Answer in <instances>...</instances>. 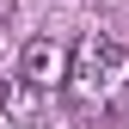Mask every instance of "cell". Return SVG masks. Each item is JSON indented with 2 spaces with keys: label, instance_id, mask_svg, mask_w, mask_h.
<instances>
[{
  "label": "cell",
  "instance_id": "277c9868",
  "mask_svg": "<svg viewBox=\"0 0 129 129\" xmlns=\"http://www.w3.org/2000/svg\"><path fill=\"white\" fill-rule=\"evenodd\" d=\"M12 12H19V0H0V25H6V19H12Z\"/></svg>",
  "mask_w": 129,
  "mask_h": 129
},
{
  "label": "cell",
  "instance_id": "5b68a950",
  "mask_svg": "<svg viewBox=\"0 0 129 129\" xmlns=\"http://www.w3.org/2000/svg\"><path fill=\"white\" fill-rule=\"evenodd\" d=\"M0 129H6V123H0Z\"/></svg>",
  "mask_w": 129,
  "mask_h": 129
},
{
  "label": "cell",
  "instance_id": "7a4b0ae2",
  "mask_svg": "<svg viewBox=\"0 0 129 129\" xmlns=\"http://www.w3.org/2000/svg\"><path fill=\"white\" fill-rule=\"evenodd\" d=\"M19 74L37 80V86H61V80H68V49H61L55 37H31L25 55H19Z\"/></svg>",
  "mask_w": 129,
  "mask_h": 129
},
{
  "label": "cell",
  "instance_id": "6da1fadb",
  "mask_svg": "<svg viewBox=\"0 0 129 129\" xmlns=\"http://www.w3.org/2000/svg\"><path fill=\"white\" fill-rule=\"evenodd\" d=\"M68 99L80 111H105V105H117L123 99V86H129V49L117 37H99V31H86V37L74 43V55H68Z\"/></svg>",
  "mask_w": 129,
  "mask_h": 129
},
{
  "label": "cell",
  "instance_id": "3957f363",
  "mask_svg": "<svg viewBox=\"0 0 129 129\" xmlns=\"http://www.w3.org/2000/svg\"><path fill=\"white\" fill-rule=\"evenodd\" d=\"M43 111H49V86H37V80H25V74L12 80L6 99H0V117L6 123H37Z\"/></svg>",
  "mask_w": 129,
  "mask_h": 129
}]
</instances>
